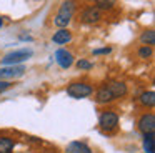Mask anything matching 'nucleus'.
<instances>
[{
	"label": "nucleus",
	"mask_w": 155,
	"mask_h": 153,
	"mask_svg": "<svg viewBox=\"0 0 155 153\" xmlns=\"http://www.w3.org/2000/svg\"><path fill=\"white\" fill-rule=\"evenodd\" d=\"M55 62L58 63V67H62V68H68V67H72V63H74V55H72L70 52H67L65 48H60L55 52Z\"/></svg>",
	"instance_id": "7"
},
{
	"label": "nucleus",
	"mask_w": 155,
	"mask_h": 153,
	"mask_svg": "<svg viewBox=\"0 0 155 153\" xmlns=\"http://www.w3.org/2000/svg\"><path fill=\"white\" fill-rule=\"evenodd\" d=\"M107 90L110 92V95H112V98H120V96H124L125 93H127V85H125L124 82H110V83H107Z\"/></svg>",
	"instance_id": "8"
},
{
	"label": "nucleus",
	"mask_w": 155,
	"mask_h": 153,
	"mask_svg": "<svg viewBox=\"0 0 155 153\" xmlns=\"http://www.w3.org/2000/svg\"><path fill=\"white\" fill-rule=\"evenodd\" d=\"M115 5V2H112V0H108V2H104V0H98V2H95V8H102V10H107V8H112V7Z\"/></svg>",
	"instance_id": "17"
},
{
	"label": "nucleus",
	"mask_w": 155,
	"mask_h": 153,
	"mask_svg": "<svg viewBox=\"0 0 155 153\" xmlns=\"http://www.w3.org/2000/svg\"><path fill=\"white\" fill-rule=\"evenodd\" d=\"M98 125H100L102 130H107V132H112V130L117 128L118 125V115L115 112H105L100 115L98 118Z\"/></svg>",
	"instance_id": "5"
},
{
	"label": "nucleus",
	"mask_w": 155,
	"mask_h": 153,
	"mask_svg": "<svg viewBox=\"0 0 155 153\" xmlns=\"http://www.w3.org/2000/svg\"><path fill=\"white\" fill-rule=\"evenodd\" d=\"M140 42L145 43V47H150L155 43V30H145L140 35Z\"/></svg>",
	"instance_id": "14"
},
{
	"label": "nucleus",
	"mask_w": 155,
	"mask_h": 153,
	"mask_svg": "<svg viewBox=\"0 0 155 153\" xmlns=\"http://www.w3.org/2000/svg\"><path fill=\"white\" fill-rule=\"evenodd\" d=\"M143 150L147 153H153L155 151V138H153V133H147L143 136Z\"/></svg>",
	"instance_id": "13"
},
{
	"label": "nucleus",
	"mask_w": 155,
	"mask_h": 153,
	"mask_svg": "<svg viewBox=\"0 0 155 153\" xmlns=\"http://www.w3.org/2000/svg\"><path fill=\"white\" fill-rule=\"evenodd\" d=\"M110 52H112L110 47H105V48H97V50H94V55H105V53H110Z\"/></svg>",
	"instance_id": "20"
},
{
	"label": "nucleus",
	"mask_w": 155,
	"mask_h": 153,
	"mask_svg": "<svg viewBox=\"0 0 155 153\" xmlns=\"http://www.w3.org/2000/svg\"><path fill=\"white\" fill-rule=\"evenodd\" d=\"M65 153H92V150L84 142H70L65 148Z\"/></svg>",
	"instance_id": "9"
},
{
	"label": "nucleus",
	"mask_w": 155,
	"mask_h": 153,
	"mask_svg": "<svg viewBox=\"0 0 155 153\" xmlns=\"http://www.w3.org/2000/svg\"><path fill=\"white\" fill-rule=\"evenodd\" d=\"M10 86H12L10 82H2V80H0V93H4L5 90H8Z\"/></svg>",
	"instance_id": "21"
},
{
	"label": "nucleus",
	"mask_w": 155,
	"mask_h": 153,
	"mask_svg": "<svg viewBox=\"0 0 155 153\" xmlns=\"http://www.w3.org/2000/svg\"><path fill=\"white\" fill-rule=\"evenodd\" d=\"M82 20H84L85 23H95L100 20V12H98L95 7H88V8L84 10V13H82Z\"/></svg>",
	"instance_id": "11"
},
{
	"label": "nucleus",
	"mask_w": 155,
	"mask_h": 153,
	"mask_svg": "<svg viewBox=\"0 0 155 153\" xmlns=\"http://www.w3.org/2000/svg\"><path fill=\"white\" fill-rule=\"evenodd\" d=\"M94 93V88H92L88 83H84V82H75V83H70L67 86V95L72 96V98H85V96L92 95Z\"/></svg>",
	"instance_id": "3"
},
{
	"label": "nucleus",
	"mask_w": 155,
	"mask_h": 153,
	"mask_svg": "<svg viewBox=\"0 0 155 153\" xmlns=\"http://www.w3.org/2000/svg\"><path fill=\"white\" fill-rule=\"evenodd\" d=\"M72 40V33L68 32L67 28H60L52 35V42L58 43V45H64V43H68Z\"/></svg>",
	"instance_id": "10"
},
{
	"label": "nucleus",
	"mask_w": 155,
	"mask_h": 153,
	"mask_svg": "<svg viewBox=\"0 0 155 153\" xmlns=\"http://www.w3.org/2000/svg\"><path fill=\"white\" fill-rule=\"evenodd\" d=\"M138 55H140L142 58H147V57L152 55V48L150 47H142V48L138 50Z\"/></svg>",
	"instance_id": "19"
},
{
	"label": "nucleus",
	"mask_w": 155,
	"mask_h": 153,
	"mask_svg": "<svg viewBox=\"0 0 155 153\" xmlns=\"http://www.w3.org/2000/svg\"><path fill=\"white\" fill-rule=\"evenodd\" d=\"M34 55L32 48H20V50H14V52L7 53V55L2 58V63L7 67H14V65H18V63L28 60L30 57Z\"/></svg>",
	"instance_id": "2"
},
{
	"label": "nucleus",
	"mask_w": 155,
	"mask_h": 153,
	"mask_svg": "<svg viewBox=\"0 0 155 153\" xmlns=\"http://www.w3.org/2000/svg\"><path fill=\"white\" fill-rule=\"evenodd\" d=\"M74 10H75V3H74V2H64V3L60 5L58 13L55 15L54 23L58 27V28H65V27L68 25V22L72 20Z\"/></svg>",
	"instance_id": "1"
},
{
	"label": "nucleus",
	"mask_w": 155,
	"mask_h": 153,
	"mask_svg": "<svg viewBox=\"0 0 155 153\" xmlns=\"http://www.w3.org/2000/svg\"><path fill=\"white\" fill-rule=\"evenodd\" d=\"M25 73V67L24 65H14V67H4L0 68V80L7 82V80H15L20 78Z\"/></svg>",
	"instance_id": "4"
},
{
	"label": "nucleus",
	"mask_w": 155,
	"mask_h": 153,
	"mask_svg": "<svg viewBox=\"0 0 155 153\" xmlns=\"http://www.w3.org/2000/svg\"><path fill=\"white\" fill-rule=\"evenodd\" d=\"M77 67H78L80 70H90L94 65H92L90 62H87V60H78V62H77Z\"/></svg>",
	"instance_id": "18"
},
{
	"label": "nucleus",
	"mask_w": 155,
	"mask_h": 153,
	"mask_svg": "<svg viewBox=\"0 0 155 153\" xmlns=\"http://www.w3.org/2000/svg\"><path fill=\"white\" fill-rule=\"evenodd\" d=\"M15 143L8 136H0V153H10L14 150Z\"/></svg>",
	"instance_id": "12"
},
{
	"label": "nucleus",
	"mask_w": 155,
	"mask_h": 153,
	"mask_svg": "<svg viewBox=\"0 0 155 153\" xmlns=\"http://www.w3.org/2000/svg\"><path fill=\"white\" fill-rule=\"evenodd\" d=\"M138 128H140L142 133H153L155 130V115L153 113H145V115L140 116L138 120Z\"/></svg>",
	"instance_id": "6"
},
{
	"label": "nucleus",
	"mask_w": 155,
	"mask_h": 153,
	"mask_svg": "<svg viewBox=\"0 0 155 153\" xmlns=\"http://www.w3.org/2000/svg\"><path fill=\"white\" fill-rule=\"evenodd\" d=\"M112 95H110V92L107 90V86H102L100 90L97 92V102L98 103H107V102H112Z\"/></svg>",
	"instance_id": "16"
},
{
	"label": "nucleus",
	"mask_w": 155,
	"mask_h": 153,
	"mask_svg": "<svg viewBox=\"0 0 155 153\" xmlns=\"http://www.w3.org/2000/svg\"><path fill=\"white\" fill-rule=\"evenodd\" d=\"M2 25H4V20H2V18H0V27H2Z\"/></svg>",
	"instance_id": "22"
},
{
	"label": "nucleus",
	"mask_w": 155,
	"mask_h": 153,
	"mask_svg": "<svg viewBox=\"0 0 155 153\" xmlns=\"http://www.w3.org/2000/svg\"><path fill=\"white\" fill-rule=\"evenodd\" d=\"M140 102L143 103L145 106H153V105H155V93L152 92V90L143 92V93L140 95Z\"/></svg>",
	"instance_id": "15"
}]
</instances>
